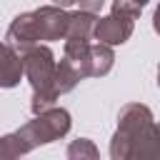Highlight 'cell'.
<instances>
[{"mask_svg": "<svg viewBox=\"0 0 160 160\" xmlns=\"http://www.w3.org/2000/svg\"><path fill=\"white\" fill-rule=\"evenodd\" d=\"M112 160L160 158V125L142 102H128L118 115V130L110 142Z\"/></svg>", "mask_w": 160, "mask_h": 160, "instance_id": "1", "label": "cell"}, {"mask_svg": "<svg viewBox=\"0 0 160 160\" xmlns=\"http://www.w3.org/2000/svg\"><path fill=\"white\" fill-rule=\"evenodd\" d=\"M70 15L60 5H45L32 12H22L12 20V25L5 32V42L15 45L18 50L38 45L40 40H65L70 30Z\"/></svg>", "mask_w": 160, "mask_h": 160, "instance_id": "2", "label": "cell"}, {"mask_svg": "<svg viewBox=\"0 0 160 160\" xmlns=\"http://www.w3.org/2000/svg\"><path fill=\"white\" fill-rule=\"evenodd\" d=\"M68 130H70V112L62 108H48V110L38 112L30 122H25L18 132L5 135L0 140V155L2 158L25 155V152L35 150L38 145L60 140Z\"/></svg>", "mask_w": 160, "mask_h": 160, "instance_id": "3", "label": "cell"}, {"mask_svg": "<svg viewBox=\"0 0 160 160\" xmlns=\"http://www.w3.org/2000/svg\"><path fill=\"white\" fill-rule=\"evenodd\" d=\"M20 52L25 60V78L30 80V88H32L30 110L38 115V112L52 108V102L60 98V92L55 90L58 62H55L50 48H45V45H30V48H22Z\"/></svg>", "mask_w": 160, "mask_h": 160, "instance_id": "4", "label": "cell"}, {"mask_svg": "<svg viewBox=\"0 0 160 160\" xmlns=\"http://www.w3.org/2000/svg\"><path fill=\"white\" fill-rule=\"evenodd\" d=\"M140 8L135 0H112V10L108 18H100L95 25V40L108 45H122L132 35V25L140 15Z\"/></svg>", "mask_w": 160, "mask_h": 160, "instance_id": "5", "label": "cell"}, {"mask_svg": "<svg viewBox=\"0 0 160 160\" xmlns=\"http://www.w3.org/2000/svg\"><path fill=\"white\" fill-rule=\"evenodd\" d=\"M112 60H115L112 45L98 40V42L90 45L88 52H85L78 62H72V65L80 70L82 78H102V75H108V72L112 70Z\"/></svg>", "mask_w": 160, "mask_h": 160, "instance_id": "6", "label": "cell"}, {"mask_svg": "<svg viewBox=\"0 0 160 160\" xmlns=\"http://www.w3.org/2000/svg\"><path fill=\"white\" fill-rule=\"evenodd\" d=\"M25 75V60H22V52L15 48V45H8L2 48V88H12L18 85V80Z\"/></svg>", "mask_w": 160, "mask_h": 160, "instance_id": "7", "label": "cell"}, {"mask_svg": "<svg viewBox=\"0 0 160 160\" xmlns=\"http://www.w3.org/2000/svg\"><path fill=\"white\" fill-rule=\"evenodd\" d=\"M80 80H82L80 70L62 55V60L58 62V72H55V90H58L60 95H62V92H70Z\"/></svg>", "mask_w": 160, "mask_h": 160, "instance_id": "8", "label": "cell"}, {"mask_svg": "<svg viewBox=\"0 0 160 160\" xmlns=\"http://www.w3.org/2000/svg\"><path fill=\"white\" fill-rule=\"evenodd\" d=\"M68 158H70V160H82V158L95 160V158H98V148H95L88 138H80V140H72V142H70Z\"/></svg>", "mask_w": 160, "mask_h": 160, "instance_id": "9", "label": "cell"}, {"mask_svg": "<svg viewBox=\"0 0 160 160\" xmlns=\"http://www.w3.org/2000/svg\"><path fill=\"white\" fill-rule=\"evenodd\" d=\"M78 5H80V10H90V12H98V10L105 5V0H78Z\"/></svg>", "mask_w": 160, "mask_h": 160, "instance_id": "10", "label": "cell"}, {"mask_svg": "<svg viewBox=\"0 0 160 160\" xmlns=\"http://www.w3.org/2000/svg\"><path fill=\"white\" fill-rule=\"evenodd\" d=\"M152 28H155V32L160 35V5L155 8V15H152Z\"/></svg>", "mask_w": 160, "mask_h": 160, "instance_id": "11", "label": "cell"}, {"mask_svg": "<svg viewBox=\"0 0 160 160\" xmlns=\"http://www.w3.org/2000/svg\"><path fill=\"white\" fill-rule=\"evenodd\" d=\"M55 5H60V8H68V5H72V2H78V0H52Z\"/></svg>", "mask_w": 160, "mask_h": 160, "instance_id": "12", "label": "cell"}, {"mask_svg": "<svg viewBox=\"0 0 160 160\" xmlns=\"http://www.w3.org/2000/svg\"><path fill=\"white\" fill-rule=\"evenodd\" d=\"M135 2H138V5H145V2H150V0H135Z\"/></svg>", "mask_w": 160, "mask_h": 160, "instance_id": "13", "label": "cell"}, {"mask_svg": "<svg viewBox=\"0 0 160 160\" xmlns=\"http://www.w3.org/2000/svg\"><path fill=\"white\" fill-rule=\"evenodd\" d=\"M158 85H160V68H158Z\"/></svg>", "mask_w": 160, "mask_h": 160, "instance_id": "14", "label": "cell"}, {"mask_svg": "<svg viewBox=\"0 0 160 160\" xmlns=\"http://www.w3.org/2000/svg\"><path fill=\"white\" fill-rule=\"evenodd\" d=\"M158 125H160V122H158Z\"/></svg>", "mask_w": 160, "mask_h": 160, "instance_id": "15", "label": "cell"}]
</instances>
